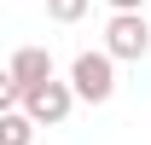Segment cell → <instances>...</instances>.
I'll return each mask as SVG.
<instances>
[{"label":"cell","mask_w":151,"mask_h":145,"mask_svg":"<svg viewBox=\"0 0 151 145\" xmlns=\"http://www.w3.org/2000/svg\"><path fill=\"white\" fill-rule=\"evenodd\" d=\"M70 87H76V99L105 105V99L116 93V58H111V52H76V64H70Z\"/></svg>","instance_id":"cell-1"},{"label":"cell","mask_w":151,"mask_h":145,"mask_svg":"<svg viewBox=\"0 0 151 145\" xmlns=\"http://www.w3.org/2000/svg\"><path fill=\"white\" fill-rule=\"evenodd\" d=\"M105 52H111L116 64H139V58L151 52V23H145V12H128V18H111V23H105Z\"/></svg>","instance_id":"cell-2"},{"label":"cell","mask_w":151,"mask_h":145,"mask_svg":"<svg viewBox=\"0 0 151 145\" xmlns=\"http://www.w3.org/2000/svg\"><path fill=\"white\" fill-rule=\"evenodd\" d=\"M70 110H76V87L70 81H47V87L23 93V116H29L35 128H58Z\"/></svg>","instance_id":"cell-3"},{"label":"cell","mask_w":151,"mask_h":145,"mask_svg":"<svg viewBox=\"0 0 151 145\" xmlns=\"http://www.w3.org/2000/svg\"><path fill=\"white\" fill-rule=\"evenodd\" d=\"M6 75H12L23 93L47 87V81H52V52H47V47H18V52H12V64H6Z\"/></svg>","instance_id":"cell-4"},{"label":"cell","mask_w":151,"mask_h":145,"mask_svg":"<svg viewBox=\"0 0 151 145\" xmlns=\"http://www.w3.org/2000/svg\"><path fill=\"white\" fill-rule=\"evenodd\" d=\"M29 139H35V122L23 110H6L0 116V145H29Z\"/></svg>","instance_id":"cell-5"},{"label":"cell","mask_w":151,"mask_h":145,"mask_svg":"<svg viewBox=\"0 0 151 145\" xmlns=\"http://www.w3.org/2000/svg\"><path fill=\"white\" fill-rule=\"evenodd\" d=\"M87 6H93V0H47V18L52 23H81Z\"/></svg>","instance_id":"cell-6"},{"label":"cell","mask_w":151,"mask_h":145,"mask_svg":"<svg viewBox=\"0 0 151 145\" xmlns=\"http://www.w3.org/2000/svg\"><path fill=\"white\" fill-rule=\"evenodd\" d=\"M105 6H111L116 18H128V12H145V0H105Z\"/></svg>","instance_id":"cell-7"}]
</instances>
